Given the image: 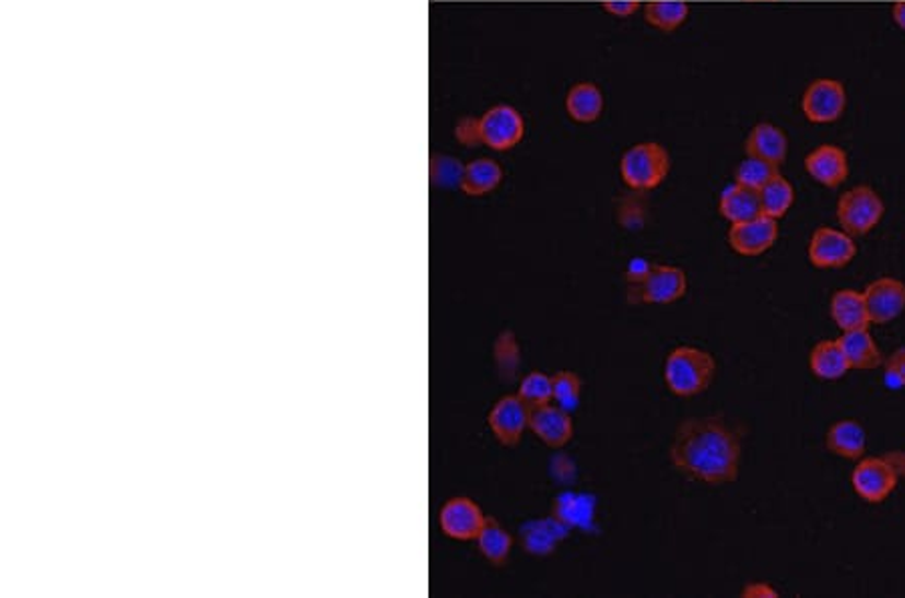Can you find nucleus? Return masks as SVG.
Wrapping results in <instances>:
<instances>
[{"mask_svg":"<svg viewBox=\"0 0 905 598\" xmlns=\"http://www.w3.org/2000/svg\"><path fill=\"white\" fill-rule=\"evenodd\" d=\"M553 401L566 411L578 408L581 397V382L578 375L572 371H560L552 377Z\"/></svg>","mask_w":905,"mask_h":598,"instance_id":"obj_29","label":"nucleus"},{"mask_svg":"<svg viewBox=\"0 0 905 598\" xmlns=\"http://www.w3.org/2000/svg\"><path fill=\"white\" fill-rule=\"evenodd\" d=\"M741 454V435L722 418L682 421L670 446L674 468L708 485L737 482Z\"/></svg>","mask_w":905,"mask_h":598,"instance_id":"obj_1","label":"nucleus"},{"mask_svg":"<svg viewBox=\"0 0 905 598\" xmlns=\"http://www.w3.org/2000/svg\"><path fill=\"white\" fill-rule=\"evenodd\" d=\"M485 518L487 516H483V512L473 500L452 497L440 508V530L452 540H478Z\"/></svg>","mask_w":905,"mask_h":598,"instance_id":"obj_13","label":"nucleus"},{"mask_svg":"<svg viewBox=\"0 0 905 598\" xmlns=\"http://www.w3.org/2000/svg\"><path fill=\"white\" fill-rule=\"evenodd\" d=\"M529 411L531 408L519 395H505L491 408L487 423L502 446H519L529 427Z\"/></svg>","mask_w":905,"mask_h":598,"instance_id":"obj_9","label":"nucleus"},{"mask_svg":"<svg viewBox=\"0 0 905 598\" xmlns=\"http://www.w3.org/2000/svg\"><path fill=\"white\" fill-rule=\"evenodd\" d=\"M888 458L892 461L893 466H895V470L900 473V478L905 476V452H893V454H888Z\"/></svg>","mask_w":905,"mask_h":598,"instance_id":"obj_36","label":"nucleus"},{"mask_svg":"<svg viewBox=\"0 0 905 598\" xmlns=\"http://www.w3.org/2000/svg\"><path fill=\"white\" fill-rule=\"evenodd\" d=\"M689 289L684 270L638 260L630 267L628 301L632 305H672Z\"/></svg>","mask_w":905,"mask_h":598,"instance_id":"obj_2","label":"nucleus"},{"mask_svg":"<svg viewBox=\"0 0 905 598\" xmlns=\"http://www.w3.org/2000/svg\"><path fill=\"white\" fill-rule=\"evenodd\" d=\"M892 14L895 25L905 31V0H900V2L893 4Z\"/></svg>","mask_w":905,"mask_h":598,"instance_id":"obj_35","label":"nucleus"},{"mask_svg":"<svg viewBox=\"0 0 905 598\" xmlns=\"http://www.w3.org/2000/svg\"><path fill=\"white\" fill-rule=\"evenodd\" d=\"M881 367L888 389H905V347L895 349L892 355L883 359Z\"/></svg>","mask_w":905,"mask_h":598,"instance_id":"obj_31","label":"nucleus"},{"mask_svg":"<svg viewBox=\"0 0 905 598\" xmlns=\"http://www.w3.org/2000/svg\"><path fill=\"white\" fill-rule=\"evenodd\" d=\"M871 325H890L905 313V282L881 277L863 289Z\"/></svg>","mask_w":905,"mask_h":598,"instance_id":"obj_11","label":"nucleus"},{"mask_svg":"<svg viewBox=\"0 0 905 598\" xmlns=\"http://www.w3.org/2000/svg\"><path fill=\"white\" fill-rule=\"evenodd\" d=\"M804 169L825 188H839L849 176V157L842 148L825 143L804 157Z\"/></svg>","mask_w":905,"mask_h":598,"instance_id":"obj_14","label":"nucleus"},{"mask_svg":"<svg viewBox=\"0 0 905 598\" xmlns=\"http://www.w3.org/2000/svg\"><path fill=\"white\" fill-rule=\"evenodd\" d=\"M718 212L730 224H741L747 220H753V218L763 214L761 196H759V191L751 190V188L734 181L732 186L725 188L720 194Z\"/></svg>","mask_w":905,"mask_h":598,"instance_id":"obj_20","label":"nucleus"},{"mask_svg":"<svg viewBox=\"0 0 905 598\" xmlns=\"http://www.w3.org/2000/svg\"><path fill=\"white\" fill-rule=\"evenodd\" d=\"M900 484V473L888 456L861 458L851 471L855 494L868 504H883Z\"/></svg>","mask_w":905,"mask_h":598,"instance_id":"obj_6","label":"nucleus"},{"mask_svg":"<svg viewBox=\"0 0 905 598\" xmlns=\"http://www.w3.org/2000/svg\"><path fill=\"white\" fill-rule=\"evenodd\" d=\"M777 176H779V166L771 164L767 160H761V157H754V155H747L741 164H739V167H737L734 181L741 184V186L751 188V190L761 191L767 186L771 179H775Z\"/></svg>","mask_w":905,"mask_h":598,"instance_id":"obj_27","label":"nucleus"},{"mask_svg":"<svg viewBox=\"0 0 905 598\" xmlns=\"http://www.w3.org/2000/svg\"><path fill=\"white\" fill-rule=\"evenodd\" d=\"M455 138H457L459 143L467 145V148H478L479 143H483L481 141V131H479L478 117H466V119H461L457 124V128H455Z\"/></svg>","mask_w":905,"mask_h":598,"instance_id":"obj_32","label":"nucleus"},{"mask_svg":"<svg viewBox=\"0 0 905 598\" xmlns=\"http://www.w3.org/2000/svg\"><path fill=\"white\" fill-rule=\"evenodd\" d=\"M779 238V220L761 216L741 224H730L729 246L741 256H761L771 250Z\"/></svg>","mask_w":905,"mask_h":598,"instance_id":"obj_12","label":"nucleus"},{"mask_svg":"<svg viewBox=\"0 0 905 598\" xmlns=\"http://www.w3.org/2000/svg\"><path fill=\"white\" fill-rule=\"evenodd\" d=\"M602 7L606 13L626 19L640 9V2L638 0H606Z\"/></svg>","mask_w":905,"mask_h":598,"instance_id":"obj_33","label":"nucleus"},{"mask_svg":"<svg viewBox=\"0 0 905 598\" xmlns=\"http://www.w3.org/2000/svg\"><path fill=\"white\" fill-rule=\"evenodd\" d=\"M830 315L835 327L842 332L859 331V329L871 327L863 291L842 289L833 293L830 301Z\"/></svg>","mask_w":905,"mask_h":598,"instance_id":"obj_16","label":"nucleus"},{"mask_svg":"<svg viewBox=\"0 0 905 598\" xmlns=\"http://www.w3.org/2000/svg\"><path fill=\"white\" fill-rule=\"evenodd\" d=\"M466 166L451 155H439L431 162V179L440 188H461Z\"/></svg>","mask_w":905,"mask_h":598,"instance_id":"obj_30","label":"nucleus"},{"mask_svg":"<svg viewBox=\"0 0 905 598\" xmlns=\"http://www.w3.org/2000/svg\"><path fill=\"white\" fill-rule=\"evenodd\" d=\"M809 370L821 382L843 379L851 371V365L845 356L839 339L819 341L809 353Z\"/></svg>","mask_w":905,"mask_h":598,"instance_id":"obj_18","label":"nucleus"},{"mask_svg":"<svg viewBox=\"0 0 905 598\" xmlns=\"http://www.w3.org/2000/svg\"><path fill=\"white\" fill-rule=\"evenodd\" d=\"M761 196V210L763 214L768 218L780 220L787 216V212L791 210L795 204V188L791 181L783 176H777L771 179L763 190L759 191Z\"/></svg>","mask_w":905,"mask_h":598,"instance_id":"obj_26","label":"nucleus"},{"mask_svg":"<svg viewBox=\"0 0 905 598\" xmlns=\"http://www.w3.org/2000/svg\"><path fill=\"white\" fill-rule=\"evenodd\" d=\"M478 547L479 552L487 561L493 562L495 566H503L514 548V538L503 528L502 524L487 516L478 536Z\"/></svg>","mask_w":905,"mask_h":598,"instance_id":"obj_24","label":"nucleus"},{"mask_svg":"<svg viewBox=\"0 0 905 598\" xmlns=\"http://www.w3.org/2000/svg\"><path fill=\"white\" fill-rule=\"evenodd\" d=\"M717 373V361L708 351L682 344L672 349L665 363L667 387L679 397H694L710 387Z\"/></svg>","mask_w":905,"mask_h":598,"instance_id":"obj_3","label":"nucleus"},{"mask_svg":"<svg viewBox=\"0 0 905 598\" xmlns=\"http://www.w3.org/2000/svg\"><path fill=\"white\" fill-rule=\"evenodd\" d=\"M825 447L837 458L859 461L868 452V432L859 421H835L825 433Z\"/></svg>","mask_w":905,"mask_h":598,"instance_id":"obj_17","label":"nucleus"},{"mask_svg":"<svg viewBox=\"0 0 905 598\" xmlns=\"http://www.w3.org/2000/svg\"><path fill=\"white\" fill-rule=\"evenodd\" d=\"M847 105V91L835 79H818L803 93V114L811 124H833Z\"/></svg>","mask_w":905,"mask_h":598,"instance_id":"obj_10","label":"nucleus"},{"mask_svg":"<svg viewBox=\"0 0 905 598\" xmlns=\"http://www.w3.org/2000/svg\"><path fill=\"white\" fill-rule=\"evenodd\" d=\"M883 214L885 204L871 186H855L851 190L843 191L835 208L839 226L854 238L868 236L869 232L878 228Z\"/></svg>","mask_w":905,"mask_h":598,"instance_id":"obj_5","label":"nucleus"},{"mask_svg":"<svg viewBox=\"0 0 905 598\" xmlns=\"http://www.w3.org/2000/svg\"><path fill=\"white\" fill-rule=\"evenodd\" d=\"M479 131L481 141L487 148L495 152H507L524 140L526 124L524 117L512 105H495L487 114L479 117Z\"/></svg>","mask_w":905,"mask_h":598,"instance_id":"obj_8","label":"nucleus"},{"mask_svg":"<svg viewBox=\"0 0 905 598\" xmlns=\"http://www.w3.org/2000/svg\"><path fill=\"white\" fill-rule=\"evenodd\" d=\"M807 256L809 262L819 270H839L854 262L857 243L845 230L821 226L809 241Z\"/></svg>","mask_w":905,"mask_h":598,"instance_id":"obj_7","label":"nucleus"},{"mask_svg":"<svg viewBox=\"0 0 905 598\" xmlns=\"http://www.w3.org/2000/svg\"><path fill=\"white\" fill-rule=\"evenodd\" d=\"M839 343L851 365V371H875L883 365L880 344L871 337L869 329L842 332Z\"/></svg>","mask_w":905,"mask_h":598,"instance_id":"obj_21","label":"nucleus"},{"mask_svg":"<svg viewBox=\"0 0 905 598\" xmlns=\"http://www.w3.org/2000/svg\"><path fill=\"white\" fill-rule=\"evenodd\" d=\"M529 430L536 433L545 446L564 447L574 435V423L569 420V411L548 403L529 411Z\"/></svg>","mask_w":905,"mask_h":598,"instance_id":"obj_15","label":"nucleus"},{"mask_svg":"<svg viewBox=\"0 0 905 598\" xmlns=\"http://www.w3.org/2000/svg\"><path fill=\"white\" fill-rule=\"evenodd\" d=\"M503 179V169L495 160L490 157H478L471 164H467L461 179V190L467 196H485L495 190Z\"/></svg>","mask_w":905,"mask_h":598,"instance_id":"obj_22","label":"nucleus"},{"mask_svg":"<svg viewBox=\"0 0 905 598\" xmlns=\"http://www.w3.org/2000/svg\"><path fill=\"white\" fill-rule=\"evenodd\" d=\"M670 172V155L654 141L632 145L620 160V176L632 190L648 191L658 188Z\"/></svg>","mask_w":905,"mask_h":598,"instance_id":"obj_4","label":"nucleus"},{"mask_svg":"<svg viewBox=\"0 0 905 598\" xmlns=\"http://www.w3.org/2000/svg\"><path fill=\"white\" fill-rule=\"evenodd\" d=\"M567 115L578 124L596 121L603 109L602 91L593 83L574 85L566 97Z\"/></svg>","mask_w":905,"mask_h":598,"instance_id":"obj_23","label":"nucleus"},{"mask_svg":"<svg viewBox=\"0 0 905 598\" xmlns=\"http://www.w3.org/2000/svg\"><path fill=\"white\" fill-rule=\"evenodd\" d=\"M519 397L528 403L529 408H541V406H548V403H552L553 399V385H552V377H548L545 373H541V371H533V373H529L526 375L524 379H521V385H519Z\"/></svg>","mask_w":905,"mask_h":598,"instance_id":"obj_28","label":"nucleus"},{"mask_svg":"<svg viewBox=\"0 0 905 598\" xmlns=\"http://www.w3.org/2000/svg\"><path fill=\"white\" fill-rule=\"evenodd\" d=\"M741 597L744 598H777L779 590L767 585V583H749L741 590Z\"/></svg>","mask_w":905,"mask_h":598,"instance_id":"obj_34","label":"nucleus"},{"mask_svg":"<svg viewBox=\"0 0 905 598\" xmlns=\"http://www.w3.org/2000/svg\"><path fill=\"white\" fill-rule=\"evenodd\" d=\"M691 13V7L680 0H653L644 7V19L658 31L670 33L679 28Z\"/></svg>","mask_w":905,"mask_h":598,"instance_id":"obj_25","label":"nucleus"},{"mask_svg":"<svg viewBox=\"0 0 905 598\" xmlns=\"http://www.w3.org/2000/svg\"><path fill=\"white\" fill-rule=\"evenodd\" d=\"M744 152L747 155H754V157L767 160L775 166H780L787 160L789 140L783 133V129L765 121V124L754 126L753 131L749 133L747 143H744Z\"/></svg>","mask_w":905,"mask_h":598,"instance_id":"obj_19","label":"nucleus"}]
</instances>
